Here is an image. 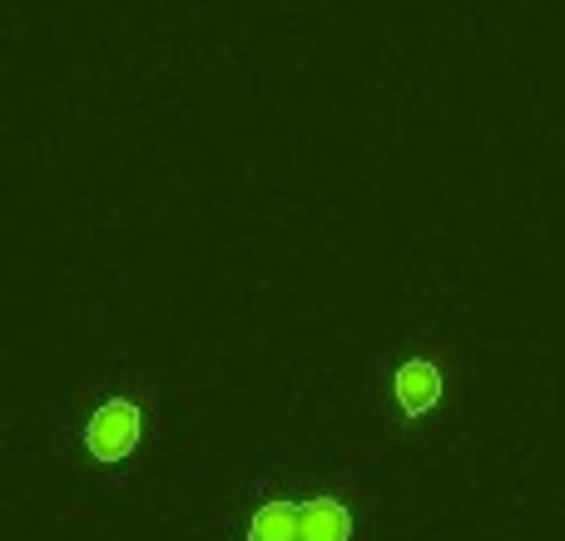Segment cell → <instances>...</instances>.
<instances>
[{
  "mask_svg": "<svg viewBox=\"0 0 565 541\" xmlns=\"http://www.w3.org/2000/svg\"><path fill=\"white\" fill-rule=\"evenodd\" d=\"M392 403L402 407L407 417H422L441 403V373L437 363H402L392 373Z\"/></svg>",
  "mask_w": 565,
  "mask_h": 541,
  "instance_id": "3",
  "label": "cell"
},
{
  "mask_svg": "<svg viewBox=\"0 0 565 541\" xmlns=\"http://www.w3.org/2000/svg\"><path fill=\"white\" fill-rule=\"evenodd\" d=\"M139 433H145L139 407L125 403V397H115V403H105V407L89 413L85 447H89V457H99V463H119V457H129L139 447Z\"/></svg>",
  "mask_w": 565,
  "mask_h": 541,
  "instance_id": "2",
  "label": "cell"
},
{
  "mask_svg": "<svg viewBox=\"0 0 565 541\" xmlns=\"http://www.w3.org/2000/svg\"><path fill=\"white\" fill-rule=\"evenodd\" d=\"M248 541H352V512L332 497L268 502L248 522Z\"/></svg>",
  "mask_w": 565,
  "mask_h": 541,
  "instance_id": "1",
  "label": "cell"
}]
</instances>
